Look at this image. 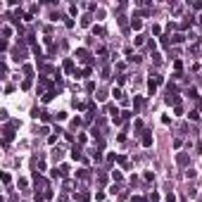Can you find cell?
Segmentation results:
<instances>
[{
  "label": "cell",
  "instance_id": "cell-14",
  "mask_svg": "<svg viewBox=\"0 0 202 202\" xmlns=\"http://www.w3.org/2000/svg\"><path fill=\"white\" fill-rule=\"evenodd\" d=\"M171 41H174V43H181V41H183V33H176V36H171Z\"/></svg>",
  "mask_w": 202,
  "mask_h": 202
},
{
  "label": "cell",
  "instance_id": "cell-12",
  "mask_svg": "<svg viewBox=\"0 0 202 202\" xmlns=\"http://www.w3.org/2000/svg\"><path fill=\"white\" fill-rule=\"evenodd\" d=\"M69 174V167H67V164H62V167H60V176H67Z\"/></svg>",
  "mask_w": 202,
  "mask_h": 202
},
{
  "label": "cell",
  "instance_id": "cell-8",
  "mask_svg": "<svg viewBox=\"0 0 202 202\" xmlns=\"http://www.w3.org/2000/svg\"><path fill=\"white\" fill-rule=\"evenodd\" d=\"M133 43H136V45H143V43H145V36H140V33H138L136 38H133Z\"/></svg>",
  "mask_w": 202,
  "mask_h": 202
},
{
  "label": "cell",
  "instance_id": "cell-16",
  "mask_svg": "<svg viewBox=\"0 0 202 202\" xmlns=\"http://www.w3.org/2000/svg\"><path fill=\"white\" fill-rule=\"evenodd\" d=\"M133 105H136V109H140V107H143V98H136V100H133Z\"/></svg>",
  "mask_w": 202,
  "mask_h": 202
},
{
  "label": "cell",
  "instance_id": "cell-10",
  "mask_svg": "<svg viewBox=\"0 0 202 202\" xmlns=\"http://www.w3.org/2000/svg\"><path fill=\"white\" fill-rule=\"evenodd\" d=\"M64 69H67V71H74V62L67 60V62H64Z\"/></svg>",
  "mask_w": 202,
  "mask_h": 202
},
{
  "label": "cell",
  "instance_id": "cell-11",
  "mask_svg": "<svg viewBox=\"0 0 202 202\" xmlns=\"http://www.w3.org/2000/svg\"><path fill=\"white\" fill-rule=\"evenodd\" d=\"M188 117H190V119H193V121H197V119H200V112H197V109H193V112H190V114H188Z\"/></svg>",
  "mask_w": 202,
  "mask_h": 202
},
{
  "label": "cell",
  "instance_id": "cell-6",
  "mask_svg": "<svg viewBox=\"0 0 202 202\" xmlns=\"http://www.w3.org/2000/svg\"><path fill=\"white\" fill-rule=\"evenodd\" d=\"M90 19H93L90 14H83V17H81V26H90Z\"/></svg>",
  "mask_w": 202,
  "mask_h": 202
},
{
  "label": "cell",
  "instance_id": "cell-3",
  "mask_svg": "<svg viewBox=\"0 0 202 202\" xmlns=\"http://www.w3.org/2000/svg\"><path fill=\"white\" fill-rule=\"evenodd\" d=\"M176 162L181 164V167H186V164H188V155H186V152H178V157H176Z\"/></svg>",
  "mask_w": 202,
  "mask_h": 202
},
{
  "label": "cell",
  "instance_id": "cell-7",
  "mask_svg": "<svg viewBox=\"0 0 202 202\" xmlns=\"http://www.w3.org/2000/svg\"><path fill=\"white\" fill-rule=\"evenodd\" d=\"M131 26H133V31H140V29H143V22H140V19H133Z\"/></svg>",
  "mask_w": 202,
  "mask_h": 202
},
{
  "label": "cell",
  "instance_id": "cell-5",
  "mask_svg": "<svg viewBox=\"0 0 202 202\" xmlns=\"http://www.w3.org/2000/svg\"><path fill=\"white\" fill-rule=\"evenodd\" d=\"M12 136H14V133H12V126H5V143H10Z\"/></svg>",
  "mask_w": 202,
  "mask_h": 202
},
{
  "label": "cell",
  "instance_id": "cell-13",
  "mask_svg": "<svg viewBox=\"0 0 202 202\" xmlns=\"http://www.w3.org/2000/svg\"><path fill=\"white\" fill-rule=\"evenodd\" d=\"M76 176H79V178H88V169H79Z\"/></svg>",
  "mask_w": 202,
  "mask_h": 202
},
{
  "label": "cell",
  "instance_id": "cell-9",
  "mask_svg": "<svg viewBox=\"0 0 202 202\" xmlns=\"http://www.w3.org/2000/svg\"><path fill=\"white\" fill-rule=\"evenodd\" d=\"M71 157H74V159H81V148H74V150H71Z\"/></svg>",
  "mask_w": 202,
  "mask_h": 202
},
{
  "label": "cell",
  "instance_id": "cell-4",
  "mask_svg": "<svg viewBox=\"0 0 202 202\" xmlns=\"http://www.w3.org/2000/svg\"><path fill=\"white\" fill-rule=\"evenodd\" d=\"M76 197H79V202H88V200H90V193H88V190H81Z\"/></svg>",
  "mask_w": 202,
  "mask_h": 202
},
{
  "label": "cell",
  "instance_id": "cell-15",
  "mask_svg": "<svg viewBox=\"0 0 202 202\" xmlns=\"http://www.w3.org/2000/svg\"><path fill=\"white\" fill-rule=\"evenodd\" d=\"M52 157H55V159H60V157H62V150H60V148H55V150H52Z\"/></svg>",
  "mask_w": 202,
  "mask_h": 202
},
{
  "label": "cell",
  "instance_id": "cell-2",
  "mask_svg": "<svg viewBox=\"0 0 202 202\" xmlns=\"http://www.w3.org/2000/svg\"><path fill=\"white\" fill-rule=\"evenodd\" d=\"M143 145H145V148H150V145H152V133L150 131H143Z\"/></svg>",
  "mask_w": 202,
  "mask_h": 202
},
{
  "label": "cell",
  "instance_id": "cell-1",
  "mask_svg": "<svg viewBox=\"0 0 202 202\" xmlns=\"http://www.w3.org/2000/svg\"><path fill=\"white\" fill-rule=\"evenodd\" d=\"M76 60H79V62H88V50H86V48H79V50H76Z\"/></svg>",
  "mask_w": 202,
  "mask_h": 202
}]
</instances>
